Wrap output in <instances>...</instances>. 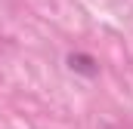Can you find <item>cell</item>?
<instances>
[{
	"mask_svg": "<svg viewBox=\"0 0 133 129\" xmlns=\"http://www.w3.org/2000/svg\"><path fill=\"white\" fill-rule=\"evenodd\" d=\"M68 68L74 74H84V77H96L99 74V62L93 55H87V52H71L68 55Z\"/></svg>",
	"mask_w": 133,
	"mask_h": 129,
	"instance_id": "obj_1",
	"label": "cell"
}]
</instances>
